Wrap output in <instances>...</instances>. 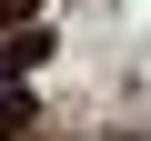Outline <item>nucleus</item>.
Listing matches in <instances>:
<instances>
[{
  "mask_svg": "<svg viewBox=\"0 0 151 141\" xmlns=\"http://www.w3.org/2000/svg\"><path fill=\"white\" fill-rule=\"evenodd\" d=\"M20 131H30V91H20V81H0V141H20Z\"/></svg>",
  "mask_w": 151,
  "mask_h": 141,
  "instance_id": "2",
  "label": "nucleus"
},
{
  "mask_svg": "<svg viewBox=\"0 0 151 141\" xmlns=\"http://www.w3.org/2000/svg\"><path fill=\"white\" fill-rule=\"evenodd\" d=\"M40 20V0H0V30H30Z\"/></svg>",
  "mask_w": 151,
  "mask_h": 141,
  "instance_id": "3",
  "label": "nucleus"
},
{
  "mask_svg": "<svg viewBox=\"0 0 151 141\" xmlns=\"http://www.w3.org/2000/svg\"><path fill=\"white\" fill-rule=\"evenodd\" d=\"M50 60V30L30 20V30H10V40H0V81H20V70H40Z\"/></svg>",
  "mask_w": 151,
  "mask_h": 141,
  "instance_id": "1",
  "label": "nucleus"
}]
</instances>
